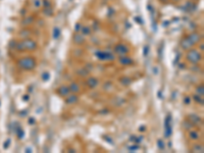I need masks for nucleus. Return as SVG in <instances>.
<instances>
[{
    "label": "nucleus",
    "mask_w": 204,
    "mask_h": 153,
    "mask_svg": "<svg viewBox=\"0 0 204 153\" xmlns=\"http://www.w3.org/2000/svg\"><path fill=\"white\" fill-rule=\"evenodd\" d=\"M19 67L26 70H31L35 67V60L33 58H24L19 61Z\"/></svg>",
    "instance_id": "f257e3e1"
},
{
    "label": "nucleus",
    "mask_w": 204,
    "mask_h": 153,
    "mask_svg": "<svg viewBox=\"0 0 204 153\" xmlns=\"http://www.w3.org/2000/svg\"><path fill=\"white\" fill-rule=\"evenodd\" d=\"M188 59L190 60V61H192L193 63H197L198 61H199V59H200V54H198V52L197 51H191L190 53H189V55H188Z\"/></svg>",
    "instance_id": "f03ea898"
},
{
    "label": "nucleus",
    "mask_w": 204,
    "mask_h": 153,
    "mask_svg": "<svg viewBox=\"0 0 204 153\" xmlns=\"http://www.w3.org/2000/svg\"><path fill=\"white\" fill-rule=\"evenodd\" d=\"M115 51L119 54V55H123L128 52V48L124 46V45H117L116 48H115Z\"/></svg>",
    "instance_id": "7ed1b4c3"
},
{
    "label": "nucleus",
    "mask_w": 204,
    "mask_h": 153,
    "mask_svg": "<svg viewBox=\"0 0 204 153\" xmlns=\"http://www.w3.org/2000/svg\"><path fill=\"white\" fill-rule=\"evenodd\" d=\"M69 92H70V89H69L67 87H65V86H63V87H61V88L59 89V93H60L61 95H63V96H66V95L69 94Z\"/></svg>",
    "instance_id": "20e7f679"
},
{
    "label": "nucleus",
    "mask_w": 204,
    "mask_h": 153,
    "mask_svg": "<svg viewBox=\"0 0 204 153\" xmlns=\"http://www.w3.org/2000/svg\"><path fill=\"white\" fill-rule=\"evenodd\" d=\"M98 84V81L96 80V79H94V78H91V79H89V81H88V85L90 86V87H95L96 85Z\"/></svg>",
    "instance_id": "39448f33"
},
{
    "label": "nucleus",
    "mask_w": 204,
    "mask_h": 153,
    "mask_svg": "<svg viewBox=\"0 0 204 153\" xmlns=\"http://www.w3.org/2000/svg\"><path fill=\"white\" fill-rule=\"evenodd\" d=\"M77 100H78L77 96H76V95H72V96L66 100V102H67V103H76Z\"/></svg>",
    "instance_id": "423d86ee"
},
{
    "label": "nucleus",
    "mask_w": 204,
    "mask_h": 153,
    "mask_svg": "<svg viewBox=\"0 0 204 153\" xmlns=\"http://www.w3.org/2000/svg\"><path fill=\"white\" fill-rule=\"evenodd\" d=\"M120 62L122 64H130V63H132V59H130V58H121Z\"/></svg>",
    "instance_id": "0eeeda50"
},
{
    "label": "nucleus",
    "mask_w": 204,
    "mask_h": 153,
    "mask_svg": "<svg viewBox=\"0 0 204 153\" xmlns=\"http://www.w3.org/2000/svg\"><path fill=\"white\" fill-rule=\"evenodd\" d=\"M70 90H73V91H79V86L76 85V84H73L70 88Z\"/></svg>",
    "instance_id": "6e6552de"
},
{
    "label": "nucleus",
    "mask_w": 204,
    "mask_h": 153,
    "mask_svg": "<svg viewBox=\"0 0 204 153\" xmlns=\"http://www.w3.org/2000/svg\"><path fill=\"white\" fill-rule=\"evenodd\" d=\"M58 34H59V30L56 28V29L54 30V38H55V39L58 37Z\"/></svg>",
    "instance_id": "1a4fd4ad"
},
{
    "label": "nucleus",
    "mask_w": 204,
    "mask_h": 153,
    "mask_svg": "<svg viewBox=\"0 0 204 153\" xmlns=\"http://www.w3.org/2000/svg\"><path fill=\"white\" fill-rule=\"evenodd\" d=\"M83 32H84V34H90V31H89V28H83Z\"/></svg>",
    "instance_id": "9d476101"
},
{
    "label": "nucleus",
    "mask_w": 204,
    "mask_h": 153,
    "mask_svg": "<svg viewBox=\"0 0 204 153\" xmlns=\"http://www.w3.org/2000/svg\"><path fill=\"white\" fill-rule=\"evenodd\" d=\"M190 135H191V136L193 135V138H194V139H197V138H198V136H197V133H191Z\"/></svg>",
    "instance_id": "9b49d317"
},
{
    "label": "nucleus",
    "mask_w": 204,
    "mask_h": 153,
    "mask_svg": "<svg viewBox=\"0 0 204 153\" xmlns=\"http://www.w3.org/2000/svg\"><path fill=\"white\" fill-rule=\"evenodd\" d=\"M197 91H198V92H200V91H201V93L203 94V88H202V87H201V88H198V89H197Z\"/></svg>",
    "instance_id": "f8f14e48"
}]
</instances>
